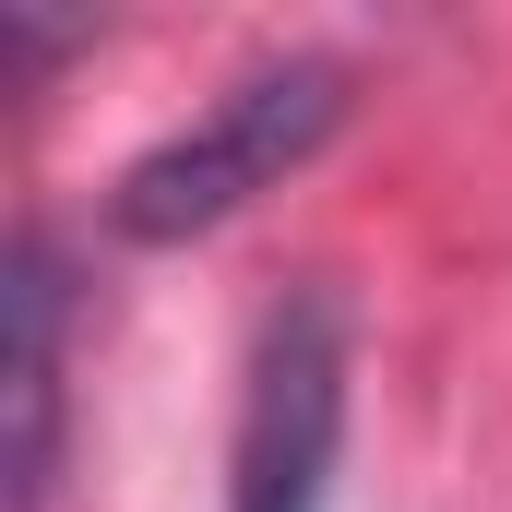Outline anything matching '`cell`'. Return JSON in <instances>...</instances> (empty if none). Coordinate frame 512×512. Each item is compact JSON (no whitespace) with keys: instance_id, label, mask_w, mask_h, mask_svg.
I'll return each mask as SVG.
<instances>
[{"instance_id":"1","label":"cell","mask_w":512,"mask_h":512,"mask_svg":"<svg viewBox=\"0 0 512 512\" xmlns=\"http://www.w3.org/2000/svg\"><path fill=\"white\" fill-rule=\"evenodd\" d=\"M358 108V72L322 60V48H286V60H251L203 120H179L167 143H143L108 191V227L131 251H179L203 227H227L251 191H274L286 167H310Z\"/></svg>"},{"instance_id":"2","label":"cell","mask_w":512,"mask_h":512,"mask_svg":"<svg viewBox=\"0 0 512 512\" xmlns=\"http://www.w3.org/2000/svg\"><path fill=\"white\" fill-rule=\"evenodd\" d=\"M346 382H358V322L334 286H286L239 370L227 429V512H322L346 465Z\"/></svg>"},{"instance_id":"3","label":"cell","mask_w":512,"mask_h":512,"mask_svg":"<svg viewBox=\"0 0 512 512\" xmlns=\"http://www.w3.org/2000/svg\"><path fill=\"white\" fill-rule=\"evenodd\" d=\"M0 322H12V501L0 512H48V477H60V322H72V274H60V239L24 227L12 262H0Z\"/></svg>"}]
</instances>
